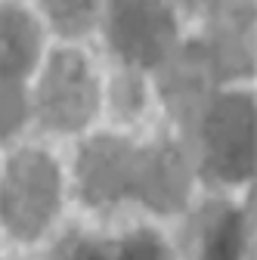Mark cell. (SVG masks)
Instances as JSON below:
<instances>
[{
    "label": "cell",
    "mask_w": 257,
    "mask_h": 260,
    "mask_svg": "<svg viewBox=\"0 0 257 260\" xmlns=\"http://www.w3.org/2000/svg\"><path fill=\"white\" fill-rule=\"evenodd\" d=\"M202 161L217 180H245L254 171V103L245 93L214 100L199 121Z\"/></svg>",
    "instance_id": "1"
},
{
    "label": "cell",
    "mask_w": 257,
    "mask_h": 260,
    "mask_svg": "<svg viewBox=\"0 0 257 260\" xmlns=\"http://www.w3.org/2000/svg\"><path fill=\"white\" fill-rule=\"evenodd\" d=\"M59 205V174L56 165L41 152H22L10 161L7 177L0 183V214L7 226L31 239L50 223Z\"/></svg>",
    "instance_id": "2"
},
{
    "label": "cell",
    "mask_w": 257,
    "mask_h": 260,
    "mask_svg": "<svg viewBox=\"0 0 257 260\" xmlns=\"http://www.w3.org/2000/svg\"><path fill=\"white\" fill-rule=\"evenodd\" d=\"M112 47L134 65H158L174 50L177 25L165 0H115L109 10Z\"/></svg>",
    "instance_id": "3"
},
{
    "label": "cell",
    "mask_w": 257,
    "mask_h": 260,
    "mask_svg": "<svg viewBox=\"0 0 257 260\" xmlns=\"http://www.w3.org/2000/svg\"><path fill=\"white\" fill-rule=\"evenodd\" d=\"M220 69L205 44H186L177 53H168L162 72L165 103L183 124H199L220 84Z\"/></svg>",
    "instance_id": "4"
},
{
    "label": "cell",
    "mask_w": 257,
    "mask_h": 260,
    "mask_svg": "<svg viewBox=\"0 0 257 260\" xmlns=\"http://www.w3.org/2000/svg\"><path fill=\"white\" fill-rule=\"evenodd\" d=\"M96 109V84L87 62L78 53L53 56L41 84V118L56 130H75L87 124Z\"/></svg>",
    "instance_id": "5"
},
{
    "label": "cell",
    "mask_w": 257,
    "mask_h": 260,
    "mask_svg": "<svg viewBox=\"0 0 257 260\" xmlns=\"http://www.w3.org/2000/svg\"><path fill=\"white\" fill-rule=\"evenodd\" d=\"M205 47L220 75H248L254 65V0H214Z\"/></svg>",
    "instance_id": "6"
},
{
    "label": "cell",
    "mask_w": 257,
    "mask_h": 260,
    "mask_svg": "<svg viewBox=\"0 0 257 260\" xmlns=\"http://www.w3.org/2000/svg\"><path fill=\"white\" fill-rule=\"evenodd\" d=\"M134 155L137 152L131 146L115 137H100L87 143L78 161V180L84 199L93 205H112L131 192Z\"/></svg>",
    "instance_id": "7"
},
{
    "label": "cell",
    "mask_w": 257,
    "mask_h": 260,
    "mask_svg": "<svg viewBox=\"0 0 257 260\" xmlns=\"http://www.w3.org/2000/svg\"><path fill=\"white\" fill-rule=\"evenodd\" d=\"M131 192L140 195L149 208L162 211V214L183 208L186 192H189L186 158L174 146H152V149L137 152Z\"/></svg>",
    "instance_id": "8"
},
{
    "label": "cell",
    "mask_w": 257,
    "mask_h": 260,
    "mask_svg": "<svg viewBox=\"0 0 257 260\" xmlns=\"http://www.w3.org/2000/svg\"><path fill=\"white\" fill-rule=\"evenodd\" d=\"M189 260H242L245 254V220L230 205H208L192 217L186 230Z\"/></svg>",
    "instance_id": "9"
},
{
    "label": "cell",
    "mask_w": 257,
    "mask_h": 260,
    "mask_svg": "<svg viewBox=\"0 0 257 260\" xmlns=\"http://www.w3.org/2000/svg\"><path fill=\"white\" fill-rule=\"evenodd\" d=\"M38 25L22 10L4 7L0 10V78L16 81L22 78L38 59Z\"/></svg>",
    "instance_id": "10"
},
{
    "label": "cell",
    "mask_w": 257,
    "mask_h": 260,
    "mask_svg": "<svg viewBox=\"0 0 257 260\" xmlns=\"http://www.w3.org/2000/svg\"><path fill=\"white\" fill-rule=\"evenodd\" d=\"M44 4H47V13L53 16V22H56L59 31H66V35H78V31L90 28L100 0H44Z\"/></svg>",
    "instance_id": "11"
},
{
    "label": "cell",
    "mask_w": 257,
    "mask_h": 260,
    "mask_svg": "<svg viewBox=\"0 0 257 260\" xmlns=\"http://www.w3.org/2000/svg\"><path fill=\"white\" fill-rule=\"evenodd\" d=\"M25 121V93L16 81L0 78V137H10Z\"/></svg>",
    "instance_id": "12"
},
{
    "label": "cell",
    "mask_w": 257,
    "mask_h": 260,
    "mask_svg": "<svg viewBox=\"0 0 257 260\" xmlns=\"http://www.w3.org/2000/svg\"><path fill=\"white\" fill-rule=\"evenodd\" d=\"M118 260H168V248L152 233H137L121 242Z\"/></svg>",
    "instance_id": "13"
},
{
    "label": "cell",
    "mask_w": 257,
    "mask_h": 260,
    "mask_svg": "<svg viewBox=\"0 0 257 260\" xmlns=\"http://www.w3.org/2000/svg\"><path fill=\"white\" fill-rule=\"evenodd\" d=\"M50 260H109L103 245H96L93 239H84V236H69V239H62Z\"/></svg>",
    "instance_id": "14"
},
{
    "label": "cell",
    "mask_w": 257,
    "mask_h": 260,
    "mask_svg": "<svg viewBox=\"0 0 257 260\" xmlns=\"http://www.w3.org/2000/svg\"><path fill=\"white\" fill-rule=\"evenodd\" d=\"M186 4H205V0H186Z\"/></svg>",
    "instance_id": "15"
}]
</instances>
